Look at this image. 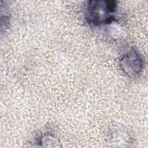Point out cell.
I'll list each match as a JSON object with an SVG mask.
<instances>
[{"instance_id": "cell-1", "label": "cell", "mask_w": 148, "mask_h": 148, "mask_svg": "<svg viewBox=\"0 0 148 148\" xmlns=\"http://www.w3.org/2000/svg\"><path fill=\"white\" fill-rule=\"evenodd\" d=\"M120 65L125 73L130 75L139 73L142 66V60L134 50L125 53L120 60Z\"/></svg>"}]
</instances>
